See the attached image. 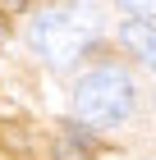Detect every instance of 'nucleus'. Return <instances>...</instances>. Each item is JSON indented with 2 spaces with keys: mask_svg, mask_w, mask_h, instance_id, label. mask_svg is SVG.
Wrapping results in <instances>:
<instances>
[{
  "mask_svg": "<svg viewBox=\"0 0 156 160\" xmlns=\"http://www.w3.org/2000/svg\"><path fill=\"white\" fill-rule=\"evenodd\" d=\"M133 110V82L120 64H96L92 73L78 78L73 87V114L78 123H92V128H110V123H124Z\"/></svg>",
  "mask_w": 156,
  "mask_h": 160,
  "instance_id": "nucleus-1",
  "label": "nucleus"
},
{
  "mask_svg": "<svg viewBox=\"0 0 156 160\" xmlns=\"http://www.w3.org/2000/svg\"><path fill=\"white\" fill-rule=\"evenodd\" d=\"M28 41H32V50H37L46 64L69 69V64L96 41V18H92L87 9H46V14L32 18Z\"/></svg>",
  "mask_w": 156,
  "mask_h": 160,
  "instance_id": "nucleus-2",
  "label": "nucleus"
},
{
  "mask_svg": "<svg viewBox=\"0 0 156 160\" xmlns=\"http://www.w3.org/2000/svg\"><path fill=\"white\" fill-rule=\"evenodd\" d=\"M120 41L156 73V28H152V23H124V28H120Z\"/></svg>",
  "mask_w": 156,
  "mask_h": 160,
  "instance_id": "nucleus-3",
  "label": "nucleus"
},
{
  "mask_svg": "<svg viewBox=\"0 0 156 160\" xmlns=\"http://www.w3.org/2000/svg\"><path fill=\"white\" fill-rule=\"evenodd\" d=\"M124 14H156V5H133V0H129V5H124Z\"/></svg>",
  "mask_w": 156,
  "mask_h": 160,
  "instance_id": "nucleus-4",
  "label": "nucleus"
}]
</instances>
